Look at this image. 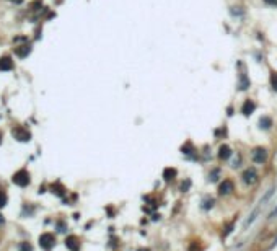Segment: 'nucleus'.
<instances>
[{"label": "nucleus", "mask_w": 277, "mask_h": 251, "mask_svg": "<svg viewBox=\"0 0 277 251\" xmlns=\"http://www.w3.org/2000/svg\"><path fill=\"white\" fill-rule=\"evenodd\" d=\"M251 158H253V162L257 163V165L266 163V160H267V152H266V149H262V147H257V149H254V150L251 152Z\"/></svg>", "instance_id": "obj_1"}, {"label": "nucleus", "mask_w": 277, "mask_h": 251, "mask_svg": "<svg viewBox=\"0 0 277 251\" xmlns=\"http://www.w3.org/2000/svg\"><path fill=\"white\" fill-rule=\"evenodd\" d=\"M13 183L16 184V186H21L25 188L30 184V174H28L26 170H21V171L15 173V176H13Z\"/></svg>", "instance_id": "obj_2"}, {"label": "nucleus", "mask_w": 277, "mask_h": 251, "mask_svg": "<svg viewBox=\"0 0 277 251\" xmlns=\"http://www.w3.org/2000/svg\"><path fill=\"white\" fill-rule=\"evenodd\" d=\"M54 243H55V238H54L52 233H43L39 236V245L43 246L44 249H51L54 246Z\"/></svg>", "instance_id": "obj_3"}, {"label": "nucleus", "mask_w": 277, "mask_h": 251, "mask_svg": "<svg viewBox=\"0 0 277 251\" xmlns=\"http://www.w3.org/2000/svg\"><path fill=\"white\" fill-rule=\"evenodd\" d=\"M235 189V184L233 181H230V179H223V183H220L218 186V194H222V196H228V194H232Z\"/></svg>", "instance_id": "obj_4"}, {"label": "nucleus", "mask_w": 277, "mask_h": 251, "mask_svg": "<svg viewBox=\"0 0 277 251\" xmlns=\"http://www.w3.org/2000/svg\"><path fill=\"white\" fill-rule=\"evenodd\" d=\"M241 178L246 184H254L257 181V173H256L254 168H248V170H245V173H243Z\"/></svg>", "instance_id": "obj_5"}, {"label": "nucleus", "mask_w": 277, "mask_h": 251, "mask_svg": "<svg viewBox=\"0 0 277 251\" xmlns=\"http://www.w3.org/2000/svg\"><path fill=\"white\" fill-rule=\"evenodd\" d=\"M256 109V105H254V101H251V99H246L245 101V105H243V108H241V113L245 116H250L253 111Z\"/></svg>", "instance_id": "obj_6"}, {"label": "nucleus", "mask_w": 277, "mask_h": 251, "mask_svg": "<svg viewBox=\"0 0 277 251\" xmlns=\"http://www.w3.org/2000/svg\"><path fill=\"white\" fill-rule=\"evenodd\" d=\"M13 134H15V137H16V140H23V142H28L31 139V134L28 131H25V129H16L15 132H13Z\"/></svg>", "instance_id": "obj_7"}, {"label": "nucleus", "mask_w": 277, "mask_h": 251, "mask_svg": "<svg viewBox=\"0 0 277 251\" xmlns=\"http://www.w3.org/2000/svg\"><path fill=\"white\" fill-rule=\"evenodd\" d=\"M230 155H232V150H230L228 145H222V147L218 149V158H220V160H227V158H230Z\"/></svg>", "instance_id": "obj_8"}, {"label": "nucleus", "mask_w": 277, "mask_h": 251, "mask_svg": "<svg viewBox=\"0 0 277 251\" xmlns=\"http://www.w3.org/2000/svg\"><path fill=\"white\" fill-rule=\"evenodd\" d=\"M65 245H67L69 249L77 251L78 249V238H77V236H69V238L65 240Z\"/></svg>", "instance_id": "obj_9"}, {"label": "nucleus", "mask_w": 277, "mask_h": 251, "mask_svg": "<svg viewBox=\"0 0 277 251\" xmlns=\"http://www.w3.org/2000/svg\"><path fill=\"white\" fill-rule=\"evenodd\" d=\"M13 67V62L10 57H2L0 59V70L2 72H5V70H10Z\"/></svg>", "instance_id": "obj_10"}, {"label": "nucleus", "mask_w": 277, "mask_h": 251, "mask_svg": "<svg viewBox=\"0 0 277 251\" xmlns=\"http://www.w3.org/2000/svg\"><path fill=\"white\" fill-rule=\"evenodd\" d=\"M175 176H176V170L175 168H166L165 171H163L165 181H171V179H175Z\"/></svg>", "instance_id": "obj_11"}, {"label": "nucleus", "mask_w": 277, "mask_h": 251, "mask_svg": "<svg viewBox=\"0 0 277 251\" xmlns=\"http://www.w3.org/2000/svg\"><path fill=\"white\" fill-rule=\"evenodd\" d=\"M257 214H259V209H256V210H254V212H253V214L250 215V219H248V220L245 222V225H243V228H245V230H246V228H248V225H251V224H253V222H254V220H256V215H257Z\"/></svg>", "instance_id": "obj_12"}, {"label": "nucleus", "mask_w": 277, "mask_h": 251, "mask_svg": "<svg viewBox=\"0 0 277 251\" xmlns=\"http://www.w3.org/2000/svg\"><path fill=\"white\" fill-rule=\"evenodd\" d=\"M259 124H261V127H264V129H269V127L272 126V121H271V117L264 116V117H261Z\"/></svg>", "instance_id": "obj_13"}, {"label": "nucleus", "mask_w": 277, "mask_h": 251, "mask_svg": "<svg viewBox=\"0 0 277 251\" xmlns=\"http://www.w3.org/2000/svg\"><path fill=\"white\" fill-rule=\"evenodd\" d=\"M248 87H250V82L246 80L245 74H241V75H240V88H241V90H246Z\"/></svg>", "instance_id": "obj_14"}, {"label": "nucleus", "mask_w": 277, "mask_h": 251, "mask_svg": "<svg viewBox=\"0 0 277 251\" xmlns=\"http://www.w3.org/2000/svg\"><path fill=\"white\" fill-rule=\"evenodd\" d=\"M272 192H274V188H272V189H269V191H267V192H266V196H264V197H262V199H261V202H259V204H261V206H264V204H266V202H267V201H269V199H271V196H272Z\"/></svg>", "instance_id": "obj_15"}, {"label": "nucleus", "mask_w": 277, "mask_h": 251, "mask_svg": "<svg viewBox=\"0 0 277 251\" xmlns=\"http://www.w3.org/2000/svg\"><path fill=\"white\" fill-rule=\"evenodd\" d=\"M271 83H272V88L277 90V74L275 72H272V75H271Z\"/></svg>", "instance_id": "obj_16"}, {"label": "nucleus", "mask_w": 277, "mask_h": 251, "mask_svg": "<svg viewBox=\"0 0 277 251\" xmlns=\"http://www.w3.org/2000/svg\"><path fill=\"white\" fill-rule=\"evenodd\" d=\"M7 204V196L3 192H0V207H3Z\"/></svg>", "instance_id": "obj_17"}, {"label": "nucleus", "mask_w": 277, "mask_h": 251, "mask_svg": "<svg viewBox=\"0 0 277 251\" xmlns=\"http://www.w3.org/2000/svg\"><path fill=\"white\" fill-rule=\"evenodd\" d=\"M16 52H18V56H20V57H25V56H26L28 52H30V47H26V49H23V51H21V49H18Z\"/></svg>", "instance_id": "obj_18"}, {"label": "nucleus", "mask_w": 277, "mask_h": 251, "mask_svg": "<svg viewBox=\"0 0 277 251\" xmlns=\"http://www.w3.org/2000/svg\"><path fill=\"white\" fill-rule=\"evenodd\" d=\"M189 186H191V181L187 179L186 183H183V184H181V191H183V192H184V191H187V189H189Z\"/></svg>", "instance_id": "obj_19"}, {"label": "nucleus", "mask_w": 277, "mask_h": 251, "mask_svg": "<svg viewBox=\"0 0 277 251\" xmlns=\"http://www.w3.org/2000/svg\"><path fill=\"white\" fill-rule=\"evenodd\" d=\"M20 251H31V246H30V243H21V246H20Z\"/></svg>", "instance_id": "obj_20"}, {"label": "nucleus", "mask_w": 277, "mask_h": 251, "mask_svg": "<svg viewBox=\"0 0 277 251\" xmlns=\"http://www.w3.org/2000/svg\"><path fill=\"white\" fill-rule=\"evenodd\" d=\"M212 204H214V201L210 199V201H205V204L202 207H204V209H209V207H212Z\"/></svg>", "instance_id": "obj_21"}, {"label": "nucleus", "mask_w": 277, "mask_h": 251, "mask_svg": "<svg viewBox=\"0 0 277 251\" xmlns=\"http://www.w3.org/2000/svg\"><path fill=\"white\" fill-rule=\"evenodd\" d=\"M57 230H59V231H65V225H64V224H59V225H57Z\"/></svg>", "instance_id": "obj_22"}, {"label": "nucleus", "mask_w": 277, "mask_h": 251, "mask_svg": "<svg viewBox=\"0 0 277 251\" xmlns=\"http://www.w3.org/2000/svg\"><path fill=\"white\" fill-rule=\"evenodd\" d=\"M275 215H277V207H275V209L271 212V217H269V219H272V217H275Z\"/></svg>", "instance_id": "obj_23"}, {"label": "nucleus", "mask_w": 277, "mask_h": 251, "mask_svg": "<svg viewBox=\"0 0 277 251\" xmlns=\"http://www.w3.org/2000/svg\"><path fill=\"white\" fill-rule=\"evenodd\" d=\"M267 3H271V5H277V0H266Z\"/></svg>", "instance_id": "obj_24"}, {"label": "nucleus", "mask_w": 277, "mask_h": 251, "mask_svg": "<svg viewBox=\"0 0 277 251\" xmlns=\"http://www.w3.org/2000/svg\"><path fill=\"white\" fill-rule=\"evenodd\" d=\"M3 222H5V220H3V217H2V215H0V225H2V224H3Z\"/></svg>", "instance_id": "obj_25"}, {"label": "nucleus", "mask_w": 277, "mask_h": 251, "mask_svg": "<svg viewBox=\"0 0 277 251\" xmlns=\"http://www.w3.org/2000/svg\"><path fill=\"white\" fill-rule=\"evenodd\" d=\"M142 251H148V249H142Z\"/></svg>", "instance_id": "obj_26"}, {"label": "nucleus", "mask_w": 277, "mask_h": 251, "mask_svg": "<svg viewBox=\"0 0 277 251\" xmlns=\"http://www.w3.org/2000/svg\"><path fill=\"white\" fill-rule=\"evenodd\" d=\"M0 137H2V134H0Z\"/></svg>", "instance_id": "obj_27"}, {"label": "nucleus", "mask_w": 277, "mask_h": 251, "mask_svg": "<svg viewBox=\"0 0 277 251\" xmlns=\"http://www.w3.org/2000/svg\"><path fill=\"white\" fill-rule=\"evenodd\" d=\"M15 2H18V0H15Z\"/></svg>", "instance_id": "obj_28"}]
</instances>
